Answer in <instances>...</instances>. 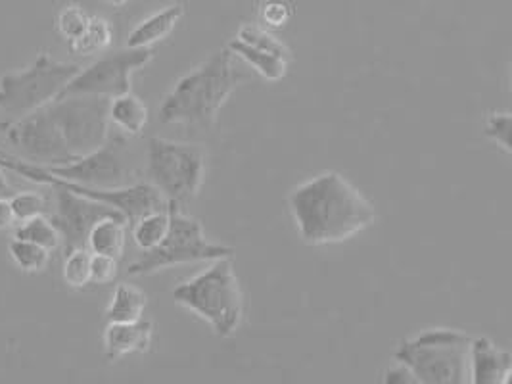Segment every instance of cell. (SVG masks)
I'll return each instance as SVG.
<instances>
[{"label":"cell","mask_w":512,"mask_h":384,"mask_svg":"<svg viewBox=\"0 0 512 384\" xmlns=\"http://www.w3.org/2000/svg\"><path fill=\"white\" fill-rule=\"evenodd\" d=\"M382 383L419 384V381H417V377L413 375V371H411L407 365H403V363H399V361H397V365H394V367H390V369H386V371H384V375H382Z\"/></svg>","instance_id":"obj_31"},{"label":"cell","mask_w":512,"mask_h":384,"mask_svg":"<svg viewBox=\"0 0 512 384\" xmlns=\"http://www.w3.org/2000/svg\"><path fill=\"white\" fill-rule=\"evenodd\" d=\"M18 221L12 212L10 200L8 198H0V231H6L10 227H14Z\"/></svg>","instance_id":"obj_32"},{"label":"cell","mask_w":512,"mask_h":384,"mask_svg":"<svg viewBox=\"0 0 512 384\" xmlns=\"http://www.w3.org/2000/svg\"><path fill=\"white\" fill-rule=\"evenodd\" d=\"M125 240H127V221L117 217H104L91 229L87 237V248L93 254L112 256L119 260L125 250Z\"/></svg>","instance_id":"obj_17"},{"label":"cell","mask_w":512,"mask_h":384,"mask_svg":"<svg viewBox=\"0 0 512 384\" xmlns=\"http://www.w3.org/2000/svg\"><path fill=\"white\" fill-rule=\"evenodd\" d=\"M183 16V4H171L152 14L129 33L127 48H152L156 43H162L163 39H167L173 33V29L181 22Z\"/></svg>","instance_id":"obj_15"},{"label":"cell","mask_w":512,"mask_h":384,"mask_svg":"<svg viewBox=\"0 0 512 384\" xmlns=\"http://www.w3.org/2000/svg\"><path fill=\"white\" fill-rule=\"evenodd\" d=\"M14 192L16 191L12 189V185L8 183V179H6L4 171L0 168V198H10Z\"/></svg>","instance_id":"obj_33"},{"label":"cell","mask_w":512,"mask_h":384,"mask_svg":"<svg viewBox=\"0 0 512 384\" xmlns=\"http://www.w3.org/2000/svg\"><path fill=\"white\" fill-rule=\"evenodd\" d=\"M52 189H54V210L48 217L56 225L62 237V248L66 254L75 248H87V237L100 219L104 217L125 219L117 210L98 200L81 196L60 185H52Z\"/></svg>","instance_id":"obj_12"},{"label":"cell","mask_w":512,"mask_h":384,"mask_svg":"<svg viewBox=\"0 0 512 384\" xmlns=\"http://www.w3.org/2000/svg\"><path fill=\"white\" fill-rule=\"evenodd\" d=\"M144 310L146 294L129 283H119L106 310V319L108 323H129L142 319Z\"/></svg>","instance_id":"obj_19"},{"label":"cell","mask_w":512,"mask_h":384,"mask_svg":"<svg viewBox=\"0 0 512 384\" xmlns=\"http://www.w3.org/2000/svg\"><path fill=\"white\" fill-rule=\"evenodd\" d=\"M288 210L309 246L346 242L376 221L373 202L338 171L319 173L294 187Z\"/></svg>","instance_id":"obj_1"},{"label":"cell","mask_w":512,"mask_h":384,"mask_svg":"<svg viewBox=\"0 0 512 384\" xmlns=\"http://www.w3.org/2000/svg\"><path fill=\"white\" fill-rule=\"evenodd\" d=\"M227 48L233 52L236 58L244 60L250 68H254V72L259 73L267 81H280L288 73V60L286 58H280L277 54L248 47L242 41H238L236 37L227 45Z\"/></svg>","instance_id":"obj_18"},{"label":"cell","mask_w":512,"mask_h":384,"mask_svg":"<svg viewBox=\"0 0 512 384\" xmlns=\"http://www.w3.org/2000/svg\"><path fill=\"white\" fill-rule=\"evenodd\" d=\"M10 206L18 223L27 221L31 217L45 216L48 210V200L41 192L22 191L14 192L10 198Z\"/></svg>","instance_id":"obj_26"},{"label":"cell","mask_w":512,"mask_h":384,"mask_svg":"<svg viewBox=\"0 0 512 384\" xmlns=\"http://www.w3.org/2000/svg\"><path fill=\"white\" fill-rule=\"evenodd\" d=\"M154 327L146 319L129 323H108L104 331V352L110 361L121 360L131 354H146L152 346Z\"/></svg>","instance_id":"obj_14"},{"label":"cell","mask_w":512,"mask_h":384,"mask_svg":"<svg viewBox=\"0 0 512 384\" xmlns=\"http://www.w3.org/2000/svg\"><path fill=\"white\" fill-rule=\"evenodd\" d=\"M154 58V48H127L106 54L91 66L81 68L58 98L66 96H114L131 91V75Z\"/></svg>","instance_id":"obj_10"},{"label":"cell","mask_w":512,"mask_h":384,"mask_svg":"<svg viewBox=\"0 0 512 384\" xmlns=\"http://www.w3.org/2000/svg\"><path fill=\"white\" fill-rule=\"evenodd\" d=\"M91 16L77 4H70L66 8H62V12L58 14V33L64 37L66 43L75 41L89 25Z\"/></svg>","instance_id":"obj_28"},{"label":"cell","mask_w":512,"mask_h":384,"mask_svg":"<svg viewBox=\"0 0 512 384\" xmlns=\"http://www.w3.org/2000/svg\"><path fill=\"white\" fill-rule=\"evenodd\" d=\"M169 231V212H150L133 223V240L142 252L156 248Z\"/></svg>","instance_id":"obj_22"},{"label":"cell","mask_w":512,"mask_h":384,"mask_svg":"<svg viewBox=\"0 0 512 384\" xmlns=\"http://www.w3.org/2000/svg\"><path fill=\"white\" fill-rule=\"evenodd\" d=\"M8 254L20 271L31 273V275L45 271L50 262V252L47 248L33 244L29 240L16 239V237L8 244Z\"/></svg>","instance_id":"obj_23"},{"label":"cell","mask_w":512,"mask_h":384,"mask_svg":"<svg viewBox=\"0 0 512 384\" xmlns=\"http://www.w3.org/2000/svg\"><path fill=\"white\" fill-rule=\"evenodd\" d=\"M16 239L29 240L33 244H39L43 248H47L48 252L52 254L54 250L62 248V237L56 229V225L50 221L48 216H37L22 221L18 227H16V233H14Z\"/></svg>","instance_id":"obj_21"},{"label":"cell","mask_w":512,"mask_h":384,"mask_svg":"<svg viewBox=\"0 0 512 384\" xmlns=\"http://www.w3.org/2000/svg\"><path fill=\"white\" fill-rule=\"evenodd\" d=\"M112 6H123V4H127L129 0H108Z\"/></svg>","instance_id":"obj_34"},{"label":"cell","mask_w":512,"mask_h":384,"mask_svg":"<svg viewBox=\"0 0 512 384\" xmlns=\"http://www.w3.org/2000/svg\"><path fill=\"white\" fill-rule=\"evenodd\" d=\"M8 143L20 154V160L39 168L71 164L73 158L62 141L50 108L43 106L24 118L10 120L2 125Z\"/></svg>","instance_id":"obj_11"},{"label":"cell","mask_w":512,"mask_h":384,"mask_svg":"<svg viewBox=\"0 0 512 384\" xmlns=\"http://www.w3.org/2000/svg\"><path fill=\"white\" fill-rule=\"evenodd\" d=\"M112 39H114L112 25L108 24L104 18L91 16L87 29L75 41L68 43V47H70L73 54L94 56V54H100V52H104L106 48L110 47Z\"/></svg>","instance_id":"obj_20"},{"label":"cell","mask_w":512,"mask_h":384,"mask_svg":"<svg viewBox=\"0 0 512 384\" xmlns=\"http://www.w3.org/2000/svg\"><path fill=\"white\" fill-rule=\"evenodd\" d=\"M512 375V356L486 336L470 342V383L505 384Z\"/></svg>","instance_id":"obj_13"},{"label":"cell","mask_w":512,"mask_h":384,"mask_svg":"<svg viewBox=\"0 0 512 384\" xmlns=\"http://www.w3.org/2000/svg\"><path fill=\"white\" fill-rule=\"evenodd\" d=\"M236 39L242 41L248 47L263 50V52H271L277 54L280 58H286L290 62V50L280 41L279 37H275L269 29L259 27V25L246 24L242 25L236 33Z\"/></svg>","instance_id":"obj_24"},{"label":"cell","mask_w":512,"mask_h":384,"mask_svg":"<svg viewBox=\"0 0 512 384\" xmlns=\"http://www.w3.org/2000/svg\"><path fill=\"white\" fill-rule=\"evenodd\" d=\"M470 342L457 329H426L399 344L396 361L407 365L419 384L470 383Z\"/></svg>","instance_id":"obj_4"},{"label":"cell","mask_w":512,"mask_h":384,"mask_svg":"<svg viewBox=\"0 0 512 384\" xmlns=\"http://www.w3.org/2000/svg\"><path fill=\"white\" fill-rule=\"evenodd\" d=\"M0 154H4V152H2V150H0Z\"/></svg>","instance_id":"obj_35"},{"label":"cell","mask_w":512,"mask_h":384,"mask_svg":"<svg viewBox=\"0 0 512 384\" xmlns=\"http://www.w3.org/2000/svg\"><path fill=\"white\" fill-rule=\"evenodd\" d=\"M173 300L204 319L219 338L233 336L244 319V294L233 256L211 260L194 277L173 288Z\"/></svg>","instance_id":"obj_3"},{"label":"cell","mask_w":512,"mask_h":384,"mask_svg":"<svg viewBox=\"0 0 512 384\" xmlns=\"http://www.w3.org/2000/svg\"><path fill=\"white\" fill-rule=\"evenodd\" d=\"M244 75L234 68V54L221 48L196 70L183 75L163 98L158 118L188 131H210Z\"/></svg>","instance_id":"obj_2"},{"label":"cell","mask_w":512,"mask_h":384,"mask_svg":"<svg viewBox=\"0 0 512 384\" xmlns=\"http://www.w3.org/2000/svg\"><path fill=\"white\" fill-rule=\"evenodd\" d=\"M108 118L117 129L129 137H139L148 123V106L131 91L125 95L110 98Z\"/></svg>","instance_id":"obj_16"},{"label":"cell","mask_w":512,"mask_h":384,"mask_svg":"<svg viewBox=\"0 0 512 384\" xmlns=\"http://www.w3.org/2000/svg\"><path fill=\"white\" fill-rule=\"evenodd\" d=\"M110 98L66 96L48 104L73 162L102 146L110 135Z\"/></svg>","instance_id":"obj_9"},{"label":"cell","mask_w":512,"mask_h":384,"mask_svg":"<svg viewBox=\"0 0 512 384\" xmlns=\"http://www.w3.org/2000/svg\"><path fill=\"white\" fill-rule=\"evenodd\" d=\"M43 169L58 179L91 189H119L139 183L135 152L129 135L121 131H110L102 146L71 164Z\"/></svg>","instance_id":"obj_8"},{"label":"cell","mask_w":512,"mask_h":384,"mask_svg":"<svg viewBox=\"0 0 512 384\" xmlns=\"http://www.w3.org/2000/svg\"><path fill=\"white\" fill-rule=\"evenodd\" d=\"M91 256L89 248H75L66 254L62 277L71 288H85L91 285Z\"/></svg>","instance_id":"obj_25"},{"label":"cell","mask_w":512,"mask_h":384,"mask_svg":"<svg viewBox=\"0 0 512 384\" xmlns=\"http://www.w3.org/2000/svg\"><path fill=\"white\" fill-rule=\"evenodd\" d=\"M167 212H169V231L165 239L156 248L146 250L135 264L129 265L127 273L131 277L152 275L173 265L211 262L217 258L233 256V248L208 242L200 219L187 214L185 208L169 202Z\"/></svg>","instance_id":"obj_5"},{"label":"cell","mask_w":512,"mask_h":384,"mask_svg":"<svg viewBox=\"0 0 512 384\" xmlns=\"http://www.w3.org/2000/svg\"><path fill=\"white\" fill-rule=\"evenodd\" d=\"M512 116L507 110H495L484 120V135L491 143L497 144L501 150L511 154Z\"/></svg>","instance_id":"obj_27"},{"label":"cell","mask_w":512,"mask_h":384,"mask_svg":"<svg viewBox=\"0 0 512 384\" xmlns=\"http://www.w3.org/2000/svg\"><path fill=\"white\" fill-rule=\"evenodd\" d=\"M79 72V64L58 62L50 54H39L29 68L0 77V112L10 120L24 118L56 100Z\"/></svg>","instance_id":"obj_6"},{"label":"cell","mask_w":512,"mask_h":384,"mask_svg":"<svg viewBox=\"0 0 512 384\" xmlns=\"http://www.w3.org/2000/svg\"><path fill=\"white\" fill-rule=\"evenodd\" d=\"M119 260L112 256L93 254L91 256V283L93 285H108L117 277Z\"/></svg>","instance_id":"obj_30"},{"label":"cell","mask_w":512,"mask_h":384,"mask_svg":"<svg viewBox=\"0 0 512 384\" xmlns=\"http://www.w3.org/2000/svg\"><path fill=\"white\" fill-rule=\"evenodd\" d=\"M259 18L265 29H282L292 20V8L282 0H267L261 6Z\"/></svg>","instance_id":"obj_29"},{"label":"cell","mask_w":512,"mask_h":384,"mask_svg":"<svg viewBox=\"0 0 512 384\" xmlns=\"http://www.w3.org/2000/svg\"><path fill=\"white\" fill-rule=\"evenodd\" d=\"M206 150L198 144L175 143L160 137L148 141L146 175L167 202L190 204L206 177Z\"/></svg>","instance_id":"obj_7"}]
</instances>
